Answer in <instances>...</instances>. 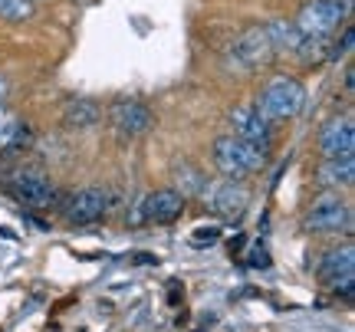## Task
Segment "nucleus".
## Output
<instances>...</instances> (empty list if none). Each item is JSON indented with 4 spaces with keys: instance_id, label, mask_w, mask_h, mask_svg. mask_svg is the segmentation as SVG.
Segmentation results:
<instances>
[{
    "instance_id": "4468645a",
    "label": "nucleus",
    "mask_w": 355,
    "mask_h": 332,
    "mask_svg": "<svg viewBox=\"0 0 355 332\" xmlns=\"http://www.w3.org/2000/svg\"><path fill=\"white\" fill-rule=\"evenodd\" d=\"M102 105L89 96H69L63 103V125L76 128V132H86V128H96L102 122Z\"/></svg>"
},
{
    "instance_id": "7ed1b4c3",
    "label": "nucleus",
    "mask_w": 355,
    "mask_h": 332,
    "mask_svg": "<svg viewBox=\"0 0 355 332\" xmlns=\"http://www.w3.org/2000/svg\"><path fill=\"white\" fill-rule=\"evenodd\" d=\"M309 234H349L352 230V207L339 191L319 194L303 218Z\"/></svg>"
},
{
    "instance_id": "ddd939ff",
    "label": "nucleus",
    "mask_w": 355,
    "mask_h": 332,
    "mask_svg": "<svg viewBox=\"0 0 355 332\" xmlns=\"http://www.w3.org/2000/svg\"><path fill=\"white\" fill-rule=\"evenodd\" d=\"M319 277L322 283H329V286H345V290H352V280H355V250L352 243H345V247H336V250H326L322 260H319Z\"/></svg>"
},
{
    "instance_id": "6ab92c4d",
    "label": "nucleus",
    "mask_w": 355,
    "mask_h": 332,
    "mask_svg": "<svg viewBox=\"0 0 355 332\" xmlns=\"http://www.w3.org/2000/svg\"><path fill=\"white\" fill-rule=\"evenodd\" d=\"M7 89H10V86H7V76L0 73V105H3V99H7Z\"/></svg>"
},
{
    "instance_id": "f03ea898",
    "label": "nucleus",
    "mask_w": 355,
    "mask_h": 332,
    "mask_svg": "<svg viewBox=\"0 0 355 332\" xmlns=\"http://www.w3.org/2000/svg\"><path fill=\"white\" fill-rule=\"evenodd\" d=\"M211 158H214V168L224 175V178H250L260 168L266 165V152H260L257 145L237 139V135H220L211 148Z\"/></svg>"
},
{
    "instance_id": "1a4fd4ad",
    "label": "nucleus",
    "mask_w": 355,
    "mask_h": 332,
    "mask_svg": "<svg viewBox=\"0 0 355 332\" xmlns=\"http://www.w3.org/2000/svg\"><path fill=\"white\" fill-rule=\"evenodd\" d=\"M319 155L322 158H352L355 155V122L352 115H332L319 128Z\"/></svg>"
},
{
    "instance_id": "2eb2a0df",
    "label": "nucleus",
    "mask_w": 355,
    "mask_h": 332,
    "mask_svg": "<svg viewBox=\"0 0 355 332\" xmlns=\"http://www.w3.org/2000/svg\"><path fill=\"white\" fill-rule=\"evenodd\" d=\"M263 30H266V40H270L273 53H290V56H296V53L303 50L306 33L293 24V20H286V17H273V20H266Z\"/></svg>"
},
{
    "instance_id": "0eeeda50",
    "label": "nucleus",
    "mask_w": 355,
    "mask_h": 332,
    "mask_svg": "<svg viewBox=\"0 0 355 332\" xmlns=\"http://www.w3.org/2000/svg\"><path fill=\"white\" fill-rule=\"evenodd\" d=\"M105 119L109 125L125 135V139H139L145 132H152L155 125V112L141 99H132V96H122V99H112L109 109H105Z\"/></svg>"
},
{
    "instance_id": "f8f14e48",
    "label": "nucleus",
    "mask_w": 355,
    "mask_h": 332,
    "mask_svg": "<svg viewBox=\"0 0 355 332\" xmlns=\"http://www.w3.org/2000/svg\"><path fill=\"white\" fill-rule=\"evenodd\" d=\"M10 194L26 207H50L56 201V188L40 171H17L10 178Z\"/></svg>"
},
{
    "instance_id": "f3484780",
    "label": "nucleus",
    "mask_w": 355,
    "mask_h": 332,
    "mask_svg": "<svg viewBox=\"0 0 355 332\" xmlns=\"http://www.w3.org/2000/svg\"><path fill=\"white\" fill-rule=\"evenodd\" d=\"M20 135H24V122H20V115L3 103L0 105V152H3V148H13V145L20 141Z\"/></svg>"
},
{
    "instance_id": "39448f33",
    "label": "nucleus",
    "mask_w": 355,
    "mask_h": 332,
    "mask_svg": "<svg viewBox=\"0 0 355 332\" xmlns=\"http://www.w3.org/2000/svg\"><path fill=\"white\" fill-rule=\"evenodd\" d=\"M349 17V0H306L293 24L306 37H332Z\"/></svg>"
},
{
    "instance_id": "f257e3e1",
    "label": "nucleus",
    "mask_w": 355,
    "mask_h": 332,
    "mask_svg": "<svg viewBox=\"0 0 355 332\" xmlns=\"http://www.w3.org/2000/svg\"><path fill=\"white\" fill-rule=\"evenodd\" d=\"M306 103V86L290 73H277L270 76L260 86V96H257V109L277 125V122H290L303 112Z\"/></svg>"
},
{
    "instance_id": "a211bd4d",
    "label": "nucleus",
    "mask_w": 355,
    "mask_h": 332,
    "mask_svg": "<svg viewBox=\"0 0 355 332\" xmlns=\"http://www.w3.org/2000/svg\"><path fill=\"white\" fill-rule=\"evenodd\" d=\"M37 17V3L33 0H0V20L7 24H26Z\"/></svg>"
},
{
    "instance_id": "423d86ee",
    "label": "nucleus",
    "mask_w": 355,
    "mask_h": 332,
    "mask_svg": "<svg viewBox=\"0 0 355 332\" xmlns=\"http://www.w3.org/2000/svg\"><path fill=\"white\" fill-rule=\"evenodd\" d=\"M201 198H204V207L214 211L217 218H227V220H237L247 211V201H250V191L247 184L237 178H214V181H204L201 188Z\"/></svg>"
},
{
    "instance_id": "6e6552de",
    "label": "nucleus",
    "mask_w": 355,
    "mask_h": 332,
    "mask_svg": "<svg viewBox=\"0 0 355 332\" xmlns=\"http://www.w3.org/2000/svg\"><path fill=\"white\" fill-rule=\"evenodd\" d=\"M230 128H234L230 135L257 145L260 152H270V145H273V122L257 109V103L237 105V109L230 112Z\"/></svg>"
},
{
    "instance_id": "dca6fc26",
    "label": "nucleus",
    "mask_w": 355,
    "mask_h": 332,
    "mask_svg": "<svg viewBox=\"0 0 355 332\" xmlns=\"http://www.w3.org/2000/svg\"><path fill=\"white\" fill-rule=\"evenodd\" d=\"M316 181L329 191L349 188L355 181V155L352 158H322L316 168Z\"/></svg>"
},
{
    "instance_id": "20e7f679",
    "label": "nucleus",
    "mask_w": 355,
    "mask_h": 332,
    "mask_svg": "<svg viewBox=\"0 0 355 332\" xmlns=\"http://www.w3.org/2000/svg\"><path fill=\"white\" fill-rule=\"evenodd\" d=\"M270 60H273V46H270V40H266L263 24L247 26L227 50L230 73H254V69L266 66Z\"/></svg>"
},
{
    "instance_id": "9d476101",
    "label": "nucleus",
    "mask_w": 355,
    "mask_h": 332,
    "mask_svg": "<svg viewBox=\"0 0 355 332\" xmlns=\"http://www.w3.org/2000/svg\"><path fill=\"white\" fill-rule=\"evenodd\" d=\"M109 211V194L102 188H79L63 201V218L69 224H96Z\"/></svg>"
},
{
    "instance_id": "9b49d317",
    "label": "nucleus",
    "mask_w": 355,
    "mask_h": 332,
    "mask_svg": "<svg viewBox=\"0 0 355 332\" xmlns=\"http://www.w3.org/2000/svg\"><path fill=\"white\" fill-rule=\"evenodd\" d=\"M184 194L175 191V188H162V191L145 194L139 201V220H148V224H175L181 214H184Z\"/></svg>"
}]
</instances>
